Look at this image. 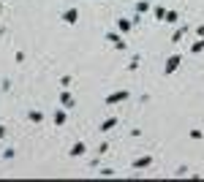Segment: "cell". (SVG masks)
Wrapping results in <instances>:
<instances>
[{
	"label": "cell",
	"mask_w": 204,
	"mask_h": 182,
	"mask_svg": "<svg viewBox=\"0 0 204 182\" xmlns=\"http://www.w3.org/2000/svg\"><path fill=\"white\" fill-rule=\"evenodd\" d=\"M65 22H76V11H68L65 14Z\"/></svg>",
	"instance_id": "1"
}]
</instances>
